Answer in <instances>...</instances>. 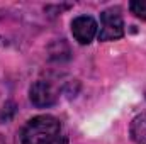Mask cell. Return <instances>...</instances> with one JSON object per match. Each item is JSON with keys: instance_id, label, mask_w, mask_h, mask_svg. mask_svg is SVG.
Wrapping results in <instances>:
<instances>
[{"instance_id": "cell-1", "label": "cell", "mask_w": 146, "mask_h": 144, "mask_svg": "<svg viewBox=\"0 0 146 144\" xmlns=\"http://www.w3.org/2000/svg\"><path fill=\"white\" fill-rule=\"evenodd\" d=\"M61 122L53 115H37L31 119L22 132L21 143L22 144H51L60 137Z\"/></svg>"}, {"instance_id": "cell-2", "label": "cell", "mask_w": 146, "mask_h": 144, "mask_svg": "<svg viewBox=\"0 0 146 144\" xmlns=\"http://www.w3.org/2000/svg\"><path fill=\"white\" fill-rule=\"evenodd\" d=\"M124 36V20L119 9H109L100 14L99 41H117Z\"/></svg>"}, {"instance_id": "cell-3", "label": "cell", "mask_w": 146, "mask_h": 144, "mask_svg": "<svg viewBox=\"0 0 146 144\" xmlns=\"http://www.w3.org/2000/svg\"><path fill=\"white\" fill-rule=\"evenodd\" d=\"M29 98L33 102V105L37 108H48L56 104L58 100V92L54 90V87L49 81L44 80H37L31 85L29 88Z\"/></svg>"}, {"instance_id": "cell-4", "label": "cell", "mask_w": 146, "mask_h": 144, "mask_svg": "<svg viewBox=\"0 0 146 144\" xmlns=\"http://www.w3.org/2000/svg\"><path fill=\"white\" fill-rule=\"evenodd\" d=\"M97 20L90 15H78L72 20V34L75 41L80 44H90L97 36Z\"/></svg>"}, {"instance_id": "cell-5", "label": "cell", "mask_w": 146, "mask_h": 144, "mask_svg": "<svg viewBox=\"0 0 146 144\" xmlns=\"http://www.w3.org/2000/svg\"><path fill=\"white\" fill-rule=\"evenodd\" d=\"M129 136L134 144H146V114H138L131 120Z\"/></svg>"}, {"instance_id": "cell-6", "label": "cell", "mask_w": 146, "mask_h": 144, "mask_svg": "<svg viewBox=\"0 0 146 144\" xmlns=\"http://www.w3.org/2000/svg\"><path fill=\"white\" fill-rule=\"evenodd\" d=\"M129 9H131V12L138 19L146 20V0H134V2H131L129 3Z\"/></svg>"}, {"instance_id": "cell-7", "label": "cell", "mask_w": 146, "mask_h": 144, "mask_svg": "<svg viewBox=\"0 0 146 144\" xmlns=\"http://www.w3.org/2000/svg\"><path fill=\"white\" fill-rule=\"evenodd\" d=\"M51 144H70V143H68V139H66V137H58L54 143H51Z\"/></svg>"}]
</instances>
